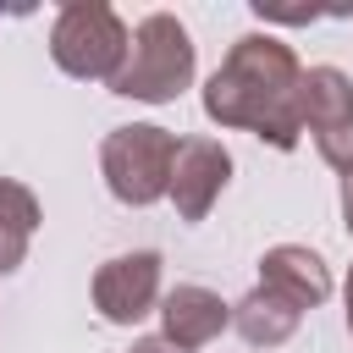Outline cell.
I'll return each mask as SVG.
<instances>
[{"label": "cell", "instance_id": "obj_8", "mask_svg": "<svg viewBox=\"0 0 353 353\" xmlns=\"http://www.w3.org/2000/svg\"><path fill=\"white\" fill-rule=\"evenodd\" d=\"M259 287H270V292H281L287 303H298V309H309V303H320L325 292H331V276H325V265H320V254H309V248H292V243H281V248H270L265 259H259Z\"/></svg>", "mask_w": 353, "mask_h": 353}, {"label": "cell", "instance_id": "obj_10", "mask_svg": "<svg viewBox=\"0 0 353 353\" xmlns=\"http://www.w3.org/2000/svg\"><path fill=\"white\" fill-rule=\"evenodd\" d=\"M298 303H287L281 292H270V287H254L243 303H237V331L254 342V347H276V342H287L292 331H298Z\"/></svg>", "mask_w": 353, "mask_h": 353}, {"label": "cell", "instance_id": "obj_4", "mask_svg": "<svg viewBox=\"0 0 353 353\" xmlns=\"http://www.w3.org/2000/svg\"><path fill=\"white\" fill-rule=\"evenodd\" d=\"M298 121H309L320 138V154L353 176V88L342 72L320 66L298 83Z\"/></svg>", "mask_w": 353, "mask_h": 353}, {"label": "cell", "instance_id": "obj_7", "mask_svg": "<svg viewBox=\"0 0 353 353\" xmlns=\"http://www.w3.org/2000/svg\"><path fill=\"white\" fill-rule=\"evenodd\" d=\"M226 149L210 143V138H193V143H176V160H171V199L182 210V221H204V210L215 204V193L226 188Z\"/></svg>", "mask_w": 353, "mask_h": 353}, {"label": "cell", "instance_id": "obj_14", "mask_svg": "<svg viewBox=\"0 0 353 353\" xmlns=\"http://www.w3.org/2000/svg\"><path fill=\"white\" fill-rule=\"evenodd\" d=\"M342 210H347V232H353V176H347V188H342Z\"/></svg>", "mask_w": 353, "mask_h": 353}, {"label": "cell", "instance_id": "obj_1", "mask_svg": "<svg viewBox=\"0 0 353 353\" xmlns=\"http://www.w3.org/2000/svg\"><path fill=\"white\" fill-rule=\"evenodd\" d=\"M204 105H210L215 121L254 127L276 149H292L298 143V66L270 39H243L232 50L226 72H215Z\"/></svg>", "mask_w": 353, "mask_h": 353}, {"label": "cell", "instance_id": "obj_11", "mask_svg": "<svg viewBox=\"0 0 353 353\" xmlns=\"http://www.w3.org/2000/svg\"><path fill=\"white\" fill-rule=\"evenodd\" d=\"M33 221H39V204H33V193L28 188H17V182H0V226H11V232H33Z\"/></svg>", "mask_w": 353, "mask_h": 353}, {"label": "cell", "instance_id": "obj_3", "mask_svg": "<svg viewBox=\"0 0 353 353\" xmlns=\"http://www.w3.org/2000/svg\"><path fill=\"white\" fill-rule=\"evenodd\" d=\"M176 138L160 127H121L105 138V176L121 204H149L171 188Z\"/></svg>", "mask_w": 353, "mask_h": 353}, {"label": "cell", "instance_id": "obj_13", "mask_svg": "<svg viewBox=\"0 0 353 353\" xmlns=\"http://www.w3.org/2000/svg\"><path fill=\"white\" fill-rule=\"evenodd\" d=\"M132 353H182V347H171V342H165V336H149V342H138V347H132Z\"/></svg>", "mask_w": 353, "mask_h": 353}, {"label": "cell", "instance_id": "obj_5", "mask_svg": "<svg viewBox=\"0 0 353 353\" xmlns=\"http://www.w3.org/2000/svg\"><path fill=\"white\" fill-rule=\"evenodd\" d=\"M121 28L110 11L99 6H77L61 17L55 28V61L77 77H116V55H121Z\"/></svg>", "mask_w": 353, "mask_h": 353}, {"label": "cell", "instance_id": "obj_6", "mask_svg": "<svg viewBox=\"0 0 353 353\" xmlns=\"http://www.w3.org/2000/svg\"><path fill=\"white\" fill-rule=\"evenodd\" d=\"M154 292H160V259L154 254H121L94 276V303L116 325L143 320L154 309Z\"/></svg>", "mask_w": 353, "mask_h": 353}, {"label": "cell", "instance_id": "obj_12", "mask_svg": "<svg viewBox=\"0 0 353 353\" xmlns=\"http://www.w3.org/2000/svg\"><path fill=\"white\" fill-rule=\"evenodd\" d=\"M22 248H28V237H22V232H11V226H0V276L22 265Z\"/></svg>", "mask_w": 353, "mask_h": 353}, {"label": "cell", "instance_id": "obj_2", "mask_svg": "<svg viewBox=\"0 0 353 353\" xmlns=\"http://www.w3.org/2000/svg\"><path fill=\"white\" fill-rule=\"evenodd\" d=\"M193 72V44L188 33L171 22V17H149L138 28V44L127 55V66H116V94H132V99H171Z\"/></svg>", "mask_w": 353, "mask_h": 353}, {"label": "cell", "instance_id": "obj_15", "mask_svg": "<svg viewBox=\"0 0 353 353\" xmlns=\"http://www.w3.org/2000/svg\"><path fill=\"white\" fill-rule=\"evenodd\" d=\"M347 331H353V276H347Z\"/></svg>", "mask_w": 353, "mask_h": 353}, {"label": "cell", "instance_id": "obj_9", "mask_svg": "<svg viewBox=\"0 0 353 353\" xmlns=\"http://www.w3.org/2000/svg\"><path fill=\"white\" fill-rule=\"evenodd\" d=\"M160 314H165V342L182 347V353L204 347V342L221 336V325H226V303H221L215 292H204V287H176Z\"/></svg>", "mask_w": 353, "mask_h": 353}]
</instances>
